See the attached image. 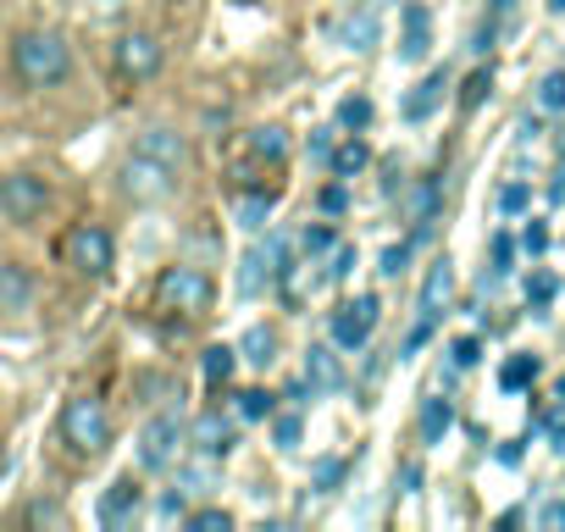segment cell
Listing matches in <instances>:
<instances>
[{"label": "cell", "mask_w": 565, "mask_h": 532, "mask_svg": "<svg viewBox=\"0 0 565 532\" xmlns=\"http://www.w3.org/2000/svg\"><path fill=\"white\" fill-rule=\"evenodd\" d=\"M12 73L23 78V89H56V84H67V73H73V51H67L62 34L29 29V34L12 40Z\"/></svg>", "instance_id": "6da1fadb"}, {"label": "cell", "mask_w": 565, "mask_h": 532, "mask_svg": "<svg viewBox=\"0 0 565 532\" xmlns=\"http://www.w3.org/2000/svg\"><path fill=\"white\" fill-rule=\"evenodd\" d=\"M156 306L172 311V317L200 322V317H211V306H216V284H211V273H200V266H189V260L161 266V278H156Z\"/></svg>", "instance_id": "7a4b0ae2"}, {"label": "cell", "mask_w": 565, "mask_h": 532, "mask_svg": "<svg viewBox=\"0 0 565 532\" xmlns=\"http://www.w3.org/2000/svg\"><path fill=\"white\" fill-rule=\"evenodd\" d=\"M62 444L73 455H100L111 444V411L100 394H73L62 405Z\"/></svg>", "instance_id": "3957f363"}, {"label": "cell", "mask_w": 565, "mask_h": 532, "mask_svg": "<svg viewBox=\"0 0 565 532\" xmlns=\"http://www.w3.org/2000/svg\"><path fill=\"white\" fill-rule=\"evenodd\" d=\"M62 255H67L73 273L89 278V284L111 278V266H117V244H111V233H106L100 222H78V227L62 238Z\"/></svg>", "instance_id": "277c9868"}, {"label": "cell", "mask_w": 565, "mask_h": 532, "mask_svg": "<svg viewBox=\"0 0 565 532\" xmlns=\"http://www.w3.org/2000/svg\"><path fill=\"white\" fill-rule=\"evenodd\" d=\"M183 444H189V427L178 422V411L150 416L139 433V471H172L183 460Z\"/></svg>", "instance_id": "5b68a950"}, {"label": "cell", "mask_w": 565, "mask_h": 532, "mask_svg": "<svg viewBox=\"0 0 565 532\" xmlns=\"http://www.w3.org/2000/svg\"><path fill=\"white\" fill-rule=\"evenodd\" d=\"M45 211H51V183L45 178H34V172H7V178H0V216H7V222L29 227Z\"/></svg>", "instance_id": "8992f818"}, {"label": "cell", "mask_w": 565, "mask_h": 532, "mask_svg": "<svg viewBox=\"0 0 565 532\" xmlns=\"http://www.w3.org/2000/svg\"><path fill=\"white\" fill-rule=\"evenodd\" d=\"M377 322H383V300H377V295H355V300H344V306L333 311V344H339L344 355H355V350L372 344Z\"/></svg>", "instance_id": "52a82bcc"}, {"label": "cell", "mask_w": 565, "mask_h": 532, "mask_svg": "<svg viewBox=\"0 0 565 532\" xmlns=\"http://www.w3.org/2000/svg\"><path fill=\"white\" fill-rule=\"evenodd\" d=\"M172 189H178V172L172 167H161V161H150L139 150L122 161V194L134 205H161V200H172Z\"/></svg>", "instance_id": "ba28073f"}, {"label": "cell", "mask_w": 565, "mask_h": 532, "mask_svg": "<svg viewBox=\"0 0 565 532\" xmlns=\"http://www.w3.org/2000/svg\"><path fill=\"white\" fill-rule=\"evenodd\" d=\"M161 62H167V51H161L156 34H122L117 51H111V67H117L122 84H150L161 73Z\"/></svg>", "instance_id": "9c48e42d"}, {"label": "cell", "mask_w": 565, "mask_h": 532, "mask_svg": "<svg viewBox=\"0 0 565 532\" xmlns=\"http://www.w3.org/2000/svg\"><path fill=\"white\" fill-rule=\"evenodd\" d=\"M139 510H145V488L134 482V471L111 477V482H106V493H100V504H95L100 526H111V532L134 526V521H139Z\"/></svg>", "instance_id": "30bf717a"}, {"label": "cell", "mask_w": 565, "mask_h": 532, "mask_svg": "<svg viewBox=\"0 0 565 532\" xmlns=\"http://www.w3.org/2000/svg\"><path fill=\"white\" fill-rule=\"evenodd\" d=\"M189 444L194 455H211V460H227L233 444H238V416H222V411H200L189 422Z\"/></svg>", "instance_id": "8fae6325"}, {"label": "cell", "mask_w": 565, "mask_h": 532, "mask_svg": "<svg viewBox=\"0 0 565 532\" xmlns=\"http://www.w3.org/2000/svg\"><path fill=\"white\" fill-rule=\"evenodd\" d=\"M333 40L344 45V51H355V56H366L377 40H383V23H377V7H366V0H361V7H350L339 23H333Z\"/></svg>", "instance_id": "7c38bea8"}, {"label": "cell", "mask_w": 565, "mask_h": 532, "mask_svg": "<svg viewBox=\"0 0 565 532\" xmlns=\"http://www.w3.org/2000/svg\"><path fill=\"white\" fill-rule=\"evenodd\" d=\"M444 95H449V73H444V67H433L422 84H411V89H405V100H399V117L416 128V123H427V117L444 106Z\"/></svg>", "instance_id": "4fadbf2b"}, {"label": "cell", "mask_w": 565, "mask_h": 532, "mask_svg": "<svg viewBox=\"0 0 565 532\" xmlns=\"http://www.w3.org/2000/svg\"><path fill=\"white\" fill-rule=\"evenodd\" d=\"M427 51H433V12L411 0L399 12V62H427Z\"/></svg>", "instance_id": "5bb4252c"}, {"label": "cell", "mask_w": 565, "mask_h": 532, "mask_svg": "<svg viewBox=\"0 0 565 532\" xmlns=\"http://www.w3.org/2000/svg\"><path fill=\"white\" fill-rule=\"evenodd\" d=\"M306 383H311V394H317V400H328V394H339V389H344L339 344H311V350H306Z\"/></svg>", "instance_id": "9a60e30c"}, {"label": "cell", "mask_w": 565, "mask_h": 532, "mask_svg": "<svg viewBox=\"0 0 565 532\" xmlns=\"http://www.w3.org/2000/svg\"><path fill=\"white\" fill-rule=\"evenodd\" d=\"M139 156H150V161H161V167H172V172H183V161H189V139L178 134V128H145L139 134V145H134Z\"/></svg>", "instance_id": "2e32d148"}, {"label": "cell", "mask_w": 565, "mask_h": 532, "mask_svg": "<svg viewBox=\"0 0 565 532\" xmlns=\"http://www.w3.org/2000/svg\"><path fill=\"white\" fill-rule=\"evenodd\" d=\"M455 300V260L449 255H438L433 266H427V278H422V300H416V311H427V317H444V306Z\"/></svg>", "instance_id": "e0dca14e"}, {"label": "cell", "mask_w": 565, "mask_h": 532, "mask_svg": "<svg viewBox=\"0 0 565 532\" xmlns=\"http://www.w3.org/2000/svg\"><path fill=\"white\" fill-rule=\"evenodd\" d=\"M366 167H372V145H366V134H344V139L333 145V156H328V172L344 178V183H355Z\"/></svg>", "instance_id": "ac0fdd59"}, {"label": "cell", "mask_w": 565, "mask_h": 532, "mask_svg": "<svg viewBox=\"0 0 565 532\" xmlns=\"http://www.w3.org/2000/svg\"><path fill=\"white\" fill-rule=\"evenodd\" d=\"M438 205H444V183L438 178H416L405 189V222L411 227H433L438 222Z\"/></svg>", "instance_id": "d6986e66"}, {"label": "cell", "mask_w": 565, "mask_h": 532, "mask_svg": "<svg viewBox=\"0 0 565 532\" xmlns=\"http://www.w3.org/2000/svg\"><path fill=\"white\" fill-rule=\"evenodd\" d=\"M271 211H277V189H238V200H233V222L244 233H260L271 222Z\"/></svg>", "instance_id": "ffe728a7"}, {"label": "cell", "mask_w": 565, "mask_h": 532, "mask_svg": "<svg viewBox=\"0 0 565 532\" xmlns=\"http://www.w3.org/2000/svg\"><path fill=\"white\" fill-rule=\"evenodd\" d=\"M34 300V273L23 260H0V311H29Z\"/></svg>", "instance_id": "44dd1931"}, {"label": "cell", "mask_w": 565, "mask_h": 532, "mask_svg": "<svg viewBox=\"0 0 565 532\" xmlns=\"http://www.w3.org/2000/svg\"><path fill=\"white\" fill-rule=\"evenodd\" d=\"M449 427H455V400L427 394V400H422V411H416V433H422V444H444V438H449Z\"/></svg>", "instance_id": "7402d4cb"}, {"label": "cell", "mask_w": 565, "mask_h": 532, "mask_svg": "<svg viewBox=\"0 0 565 532\" xmlns=\"http://www.w3.org/2000/svg\"><path fill=\"white\" fill-rule=\"evenodd\" d=\"M233 372H238V344H211V350L200 355V377H205L211 389H227Z\"/></svg>", "instance_id": "603a6c76"}, {"label": "cell", "mask_w": 565, "mask_h": 532, "mask_svg": "<svg viewBox=\"0 0 565 532\" xmlns=\"http://www.w3.org/2000/svg\"><path fill=\"white\" fill-rule=\"evenodd\" d=\"M238 361H249V366H271V361H277V333H271L266 322L244 328V339H238Z\"/></svg>", "instance_id": "cb8c5ba5"}, {"label": "cell", "mask_w": 565, "mask_h": 532, "mask_svg": "<svg viewBox=\"0 0 565 532\" xmlns=\"http://www.w3.org/2000/svg\"><path fill=\"white\" fill-rule=\"evenodd\" d=\"M537 372H543V361L521 350V355H510V361L499 366V389H504V394H526V389L537 383Z\"/></svg>", "instance_id": "d4e9b609"}, {"label": "cell", "mask_w": 565, "mask_h": 532, "mask_svg": "<svg viewBox=\"0 0 565 532\" xmlns=\"http://www.w3.org/2000/svg\"><path fill=\"white\" fill-rule=\"evenodd\" d=\"M344 477H350V460H344V455H317V460H311V493L328 499V493L344 488Z\"/></svg>", "instance_id": "484cf974"}, {"label": "cell", "mask_w": 565, "mask_h": 532, "mask_svg": "<svg viewBox=\"0 0 565 532\" xmlns=\"http://www.w3.org/2000/svg\"><path fill=\"white\" fill-rule=\"evenodd\" d=\"M249 156L255 161H282V156H289V128H277V123L255 128L249 134Z\"/></svg>", "instance_id": "4316f807"}, {"label": "cell", "mask_w": 565, "mask_h": 532, "mask_svg": "<svg viewBox=\"0 0 565 532\" xmlns=\"http://www.w3.org/2000/svg\"><path fill=\"white\" fill-rule=\"evenodd\" d=\"M271 411H277V394H266V389H238L233 394V416L238 422H271Z\"/></svg>", "instance_id": "83f0119b"}, {"label": "cell", "mask_w": 565, "mask_h": 532, "mask_svg": "<svg viewBox=\"0 0 565 532\" xmlns=\"http://www.w3.org/2000/svg\"><path fill=\"white\" fill-rule=\"evenodd\" d=\"M554 295H559V278L548 273V266H532V273H526V306L543 317L554 306Z\"/></svg>", "instance_id": "f1b7e54d"}, {"label": "cell", "mask_w": 565, "mask_h": 532, "mask_svg": "<svg viewBox=\"0 0 565 532\" xmlns=\"http://www.w3.org/2000/svg\"><path fill=\"white\" fill-rule=\"evenodd\" d=\"M372 117H377V111H372L366 95H344V100H339V128H344V134H366Z\"/></svg>", "instance_id": "f546056e"}, {"label": "cell", "mask_w": 565, "mask_h": 532, "mask_svg": "<svg viewBox=\"0 0 565 532\" xmlns=\"http://www.w3.org/2000/svg\"><path fill=\"white\" fill-rule=\"evenodd\" d=\"M416 249H422V238H416V233H411V238H399V244H388V249L377 255V273H383V278H399L405 266H411V255H416Z\"/></svg>", "instance_id": "4dcf8cb0"}, {"label": "cell", "mask_w": 565, "mask_h": 532, "mask_svg": "<svg viewBox=\"0 0 565 532\" xmlns=\"http://www.w3.org/2000/svg\"><path fill=\"white\" fill-rule=\"evenodd\" d=\"M183 526H189V532H233V510H222V504H200V510L183 515Z\"/></svg>", "instance_id": "1f68e13d"}, {"label": "cell", "mask_w": 565, "mask_h": 532, "mask_svg": "<svg viewBox=\"0 0 565 532\" xmlns=\"http://www.w3.org/2000/svg\"><path fill=\"white\" fill-rule=\"evenodd\" d=\"M333 244H339V233H333L328 222H311V227L300 233V249H306V260H328V255H333Z\"/></svg>", "instance_id": "d6a6232c"}, {"label": "cell", "mask_w": 565, "mask_h": 532, "mask_svg": "<svg viewBox=\"0 0 565 532\" xmlns=\"http://www.w3.org/2000/svg\"><path fill=\"white\" fill-rule=\"evenodd\" d=\"M488 95H493V67H477V73L460 84V111H477Z\"/></svg>", "instance_id": "836d02e7"}, {"label": "cell", "mask_w": 565, "mask_h": 532, "mask_svg": "<svg viewBox=\"0 0 565 532\" xmlns=\"http://www.w3.org/2000/svg\"><path fill=\"white\" fill-rule=\"evenodd\" d=\"M493 205H499V216H526V205H532V189H526L521 178H510V183L493 194Z\"/></svg>", "instance_id": "e575fe53"}, {"label": "cell", "mask_w": 565, "mask_h": 532, "mask_svg": "<svg viewBox=\"0 0 565 532\" xmlns=\"http://www.w3.org/2000/svg\"><path fill=\"white\" fill-rule=\"evenodd\" d=\"M211 482H216V460L211 455H200L194 466L178 471V488H189V493H211Z\"/></svg>", "instance_id": "d590c367"}, {"label": "cell", "mask_w": 565, "mask_h": 532, "mask_svg": "<svg viewBox=\"0 0 565 532\" xmlns=\"http://www.w3.org/2000/svg\"><path fill=\"white\" fill-rule=\"evenodd\" d=\"M537 111H548V117L565 111V73H543L537 78Z\"/></svg>", "instance_id": "8d00e7d4"}, {"label": "cell", "mask_w": 565, "mask_h": 532, "mask_svg": "<svg viewBox=\"0 0 565 532\" xmlns=\"http://www.w3.org/2000/svg\"><path fill=\"white\" fill-rule=\"evenodd\" d=\"M300 433H306L300 411H282V416L271 411V444H277V449H295V444H300Z\"/></svg>", "instance_id": "74e56055"}, {"label": "cell", "mask_w": 565, "mask_h": 532, "mask_svg": "<svg viewBox=\"0 0 565 532\" xmlns=\"http://www.w3.org/2000/svg\"><path fill=\"white\" fill-rule=\"evenodd\" d=\"M477 361H482V339H477V333H460V339L449 344V366H455V372H471Z\"/></svg>", "instance_id": "f35d334b"}, {"label": "cell", "mask_w": 565, "mask_h": 532, "mask_svg": "<svg viewBox=\"0 0 565 532\" xmlns=\"http://www.w3.org/2000/svg\"><path fill=\"white\" fill-rule=\"evenodd\" d=\"M317 205H322V216H328V222H333V216H344V211H350V183H344V178H333V183L317 194Z\"/></svg>", "instance_id": "ab89813d"}, {"label": "cell", "mask_w": 565, "mask_h": 532, "mask_svg": "<svg viewBox=\"0 0 565 532\" xmlns=\"http://www.w3.org/2000/svg\"><path fill=\"white\" fill-rule=\"evenodd\" d=\"M433 328H438V317H427V311H416V322H411V333H405V344H399V361H411L427 339H433Z\"/></svg>", "instance_id": "60d3db41"}, {"label": "cell", "mask_w": 565, "mask_h": 532, "mask_svg": "<svg viewBox=\"0 0 565 532\" xmlns=\"http://www.w3.org/2000/svg\"><path fill=\"white\" fill-rule=\"evenodd\" d=\"M23 521H34V526H67V510H62L56 499H34V504L23 510Z\"/></svg>", "instance_id": "b9f144b4"}, {"label": "cell", "mask_w": 565, "mask_h": 532, "mask_svg": "<svg viewBox=\"0 0 565 532\" xmlns=\"http://www.w3.org/2000/svg\"><path fill=\"white\" fill-rule=\"evenodd\" d=\"M488 249H493V273H488V278H504V273H510V266H515V238H510V233L499 227Z\"/></svg>", "instance_id": "7bdbcfd3"}, {"label": "cell", "mask_w": 565, "mask_h": 532, "mask_svg": "<svg viewBox=\"0 0 565 532\" xmlns=\"http://www.w3.org/2000/svg\"><path fill=\"white\" fill-rule=\"evenodd\" d=\"M355 273V244H333V255H328V284H344Z\"/></svg>", "instance_id": "ee69618b"}, {"label": "cell", "mask_w": 565, "mask_h": 532, "mask_svg": "<svg viewBox=\"0 0 565 532\" xmlns=\"http://www.w3.org/2000/svg\"><path fill=\"white\" fill-rule=\"evenodd\" d=\"M156 515H161V521H183V515H189V488H167L161 504H156Z\"/></svg>", "instance_id": "f6af8a7d"}, {"label": "cell", "mask_w": 565, "mask_h": 532, "mask_svg": "<svg viewBox=\"0 0 565 532\" xmlns=\"http://www.w3.org/2000/svg\"><path fill=\"white\" fill-rule=\"evenodd\" d=\"M394 488L411 499V493H422V460H399V471H394Z\"/></svg>", "instance_id": "bcb514c9"}, {"label": "cell", "mask_w": 565, "mask_h": 532, "mask_svg": "<svg viewBox=\"0 0 565 532\" xmlns=\"http://www.w3.org/2000/svg\"><path fill=\"white\" fill-rule=\"evenodd\" d=\"M521 249H526V255H543V249H548V227H543V222H526V227H521Z\"/></svg>", "instance_id": "7dc6e473"}, {"label": "cell", "mask_w": 565, "mask_h": 532, "mask_svg": "<svg viewBox=\"0 0 565 532\" xmlns=\"http://www.w3.org/2000/svg\"><path fill=\"white\" fill-rule=\"evenodd\" d=\"M306 150H311V161H328V156H333V128H317Z\"/></svg>", "instance_id": "c3c4849f"}, {"label": "cell", "mask_w": 565, "mask_h": 532, "mask_svg": "<svg viewBox=\"0 0 565 532\" xmlns=\"http://www.w3.org/2000/svg\"><path fill=\"white\" fill-rule=\"evenodd\" d=\"M537 526H565V499H548V504H537Z\"/></svg>", "instance_id": "681fc988"}, {"label": "cell", "mask_w": 565, "mask_h": 532, "mask_svg": "<svg viewBox=\"0 0 565 532\" xmlns=\"http://www.w3.org/2000/svg\"><path fill=\"white\" fill-rule=\"evenodd\" d=\"M543 427H548V444H554V449H565V405H559L554 416H543Z\"/></svg>", "instance_id": "f907efd6"}, {"label": "cell", "mask_w": 565, "mask_h": 532, "mask_svg": "<svg viewBox=\"0 0 565 532\" xmlns=\"http://www.w3.org/2000/svg\"><path fill=\"white\" fill-rule=\"evenodd\" d=\"M282 400H289V405H311L317 394H311V383H306V377H295L289 389H282Z\"/></svg>", "instance_id": "816d5d0a"}, {"label": "cell", "mask_w": 565, "mask_h": 532, "mask_svg": "<svg viewBox=\"0 0 565 532\" xmlns=\"http://www.w3.org/2000/svg\"><path fill=\"white\" fill-rule=\"evenodd\" d=\"M521 455H526V449H521V438L499 444V466H521Z\"/></svg>", "instance_id": "f5cc1de1"}, {"label": "cell", "mask_w": 565, "mask_h": 532, "mask_svg": "<svg viewBox=\"0 0 565 532\" xmlns=\"http://www.w3.org/2000/svg\"><path fill=\"white\" fill-rule=\"evenodd\" d=\"M554 400H559V405H565V372H559V383H554Z\"/></svg>", "instance_id": "db71d44e"}, {"label": "cell", "mask_w": 565, "mask_h": 532, "mask_svg": "<svg viewBox=\"0 0 565 532\" xmlns=\"http://www.w3.org/2000/svg\"><path fill=\"white\" fill-rule=\"evenodd\" d=\"M548 12H565V0H548Z\"/></svg>", "instance_id": "11a10c76"}, {"label": "cell", "mask_w": 565, "mask_h": 532, "mask_svg": "<svg viewBox=\"0 0 565 532\" xmlns=\"http://www.w3.org/2000/svg\"><path fill=\"white\" fill-rule=\"evenodd\" d=\"M559 156H565V134H559Z\"/></svg>", "instance_id": "9f6ffc18"}, {"label": "cell", "mask_w": 565, "mask_h": 532, "mask_svg": "<svg viewBox=\"0 0 565 532\" xmlns=\"http://www.w3.org/2000/svg\"><path fill=\"white\" fill-rule=\"evenodd\" d=\"M344 7H361V0H344Z\"/></svg>", "instance_id": "6f0895ef"}]
</instances>
